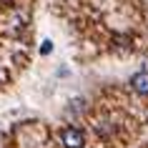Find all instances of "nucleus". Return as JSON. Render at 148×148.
<instances>
[{"label": "nucleus", "mask_w": 148, "mask_h": 148, "mask_svg": "<svg viewBox=\"0 0 148 148\" xmlns=\"http://www.w3.org/2000/svg\"><path fill=\"white\" fill-rule=\"evenodd\" d=\"M60 140L65 148H83L86 146V136H83V131L80 128H73V125H68V128H63L60 131Z\"/></svg>", "instance_id": "nucleus-1"}, {"label": "nucleus", "mask_w": 148, "mask_h": 148, "mask_svg": "<svg viewBox=\"0 0 148 148\" xmlns=\"http://www.w3.org/2000/svg\"><path fill=\"white\" fill-rule=\"evenodd\" d=\"M131 88L140 95H148V70H140L131 78Z\"/></svg>", "instance_id": "nucleus-2"}]
</instances>
